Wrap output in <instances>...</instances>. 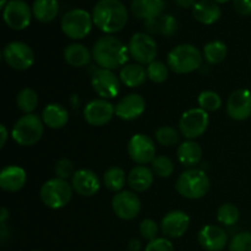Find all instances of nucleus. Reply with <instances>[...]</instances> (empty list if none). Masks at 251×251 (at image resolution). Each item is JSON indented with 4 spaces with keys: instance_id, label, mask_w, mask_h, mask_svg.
<instances>
[{
    "instance_id": "1",
    "label": "nucleus",
    "mask_w": 251,
    "mask_h": 251,
    "mask_svg": "<svg viewBox=\"0 0 251 251\" xmlns=\"http://www.w3.org/2000/svg\"><path fill=\"white\" fill-rule=\"evenodd\" d=\"M93 25L107 34L120 32L127 24V9L120 0H100L92 10Z\"/></svg>"
},
{
    "instance_id": "2",
    "label": "nucleus",
    "mask_w": 251,
    "mask_h": 251,
    "mask_svg": "<svg viewBox=\"0 0 251 251\" xmlns=\"http://www.w3.org/2000/svg\"><path fill=\"white\" fill-rule=\"evenodd\" d=\"M129 48L120 39L107 34L96 41L92 48V58L100 69L115 70L126 65Z\"/></svg>"
},
{
    "instance_id": "3",
    "label": "nucleus",
    "mask_w": 251,
    "mask_h": 251,
    "mask_svg": "<svg viewBox=\"0 0 251 251\" xmlns=\"http://www.w3.org/2000/svg\"><path fill=\"white\" fill-rule=\"evenodd\" d=\"M202 60V54L195 46L184 43L176 46L169 51L167 56V65L173 73L184 75L200 69Z\"/></svg>"
},
{
    "instance_id": "4",
    "label": "nucleus",
    "mask_w": 251,
    "mask_h": 251,
    "mask_svg": "<svg viewBox=\"0 0 251 251\" xmlns=\"http://www.w3.org/2000/svg\"><path fill=\"white\" fill-rule=\"evenodd\" d=\"M210 179L202 169L189 168L179 176L176 189L183 198L189 200H199L206 196L210 190Z\"/></svg>"
},
{
    "instance_id": "5",
    "label": "nucleus",
    "mask_w": 251,
    "mask_h": 251,
    "mask_svg": "<svg viewBox=\"0 0 251 251\" xmlns=\"http://www.w3.org/2000/svg\"><path fill=\"white\" fill-rule=\"evenodd\" d=\"M44 123L37 114H25L15 123L11 130V137L17 145L24 147L33 146L42 139Z\"/></svg>"
},
{
    "instance_id": "6",
    "label": "nucleus",
    "mask_w": 251,
    "mask_h": 251,
    "mask_svg": "<svg viewBox=\"0 0 251 251\" xmlns=\"http://www.w3.org/2000/svg\"><path fill=\"white\" fill-rule=\"evenodd\" d=\"M73 186L60 178L49 179L42 185L39 198L47 207L59 210L68 205L73 198Z\"/></svg>"
},
{
    "instance_id": "7",
    "label": "nucleus",
    "mask_w": 251,
    "mask_h": 251,
    "mask_svg": "<svg viewBox=\"0 0 251 251\" xmlns=\"http://www.w3.org/2000/svg\"><path fill=\"white\" fill-rule=\"evenodd\" d=\"M92 14L83 9L69 10L61 17L60 27L66 37L71 39H83L92 29Z\"/></svg>"
},
{
    "instance_id": "8",
    "label": "nucleus",
    "mask_w": 251,
    "mask_h": 251,
    "mask_svg": "<svg viewBox=\"0 0 251 251\" xmlns=\"http://www.w3.org/2000/svg\"><path fill=\"white\" fill-rule=\"evenodd\" d=\"M129 54L137 64L149 65L156 60L158 54V47L156 41L149 33L137 32L132 34L129 41Z\"/></svg>"
},
{
    "instance_id": "9",
    "label": "nucleus",
    "mask_w": 251,
    "mask_h": 251,
    "mask_svg": "<svg viewBox=\"0 0 251 251\" xmlns=\"http://www.w3.org/2000/svg\"><path fill=\"white\" fill-rule=\"evenodd\" d=\"M210 124L208 113L201 108L189 109L179 120V132L186 140H194L205 134Z\"/></svg>"
},
{
    "instance_id": "10",
    "label": "nucleus",
    "mask_w": 251,
    "mask_h": 251,
    "mask_svg": "<svg viewBox=\"0 0 251 251\" xmlns=\"http://www.w3.org/2000/svg\"><path fill=\"white\" fill-rule=\"evenodd\" d=\"M4 60L10 68L24 71L31 68L34 63V53L28 44L24 42H10L2 50Z\"/></svg>"
},
{
    "instance_id": "11",
    "label": "nucleus",
    "mask_w": 251,
    "mask_h": 251,
    "mask_svg": "<svg viewBox=\"0 0 251 251\" xmlns=\"http://www.w3.org/2000/svg\"><path fill=\"white\" fill-rule=\"evenodd\" d=\"M32 16V7H29L25 0H9L2 10V19L5 24L15 31H21L28 27Z\"/></svg>"
},
{
    "instance_id": "12",
    "label": "nucleus",
    "mask_w": 251,
    "mask_h": 251,
    "mask_svg": "<svg viewBox=\"0 0 251 251\" xmlns=\"http://www.w3.org/2000/svg\"><path fill=\"white\" fill-rule=\"evenodd\" d=\"M127 153L135 163L145 166L156 158V145L153 140L144 134H136L127 144Z\"/></svg>"
},
{
    "instance_id": "13",
    "label": "nucleus",
    "mask_w": 251,
    "mask_h": 251,
    "mask_svg": "<svg viewBox=\"0 0 251 251\" xmlns=\"http://www.w3.org/2000/svg\"><path fill=\"white\" fill-rule=\"evenodd\" d=\"M120 78L107 69H97L91 76L93 90L103 100L117 97L120 92Z\"/></svg>"
},
{
    "instance_id": "14",
    "label": "nucleus",
    "mask_w": 251,
    "mask_h": 251,
    "mask_svg": "<svg viewBox=\"0 0 251 251\" xmlns=\"http://www.w3.org/2000/svg\"><path fill=\"white\" fill-rule=\"evenodd\" d=\"M112 208L120 220L130 221L136 218L141 211V201L132 191H120L113 196Z\"/></svg>"
},
{
    "instance_id": "15",
    "label": "nucleus",
    "mask_w": 251,
    "mask_h": 251,
    "mask_svg": "<svg viewBox=\"0 0 251 251\" xmlns=\"http://www.w3.org/2000/svg\"><path fill=\"white\" fill-rule=\"evenodd\" d=\"M115 115V105L108 102V100H93L87 103L83 109V118L92 126L107 125Z\"/></svg>"
},
{
    "instance_id": "16",
    "label": "nucleus",
    "mask_w": 251,
    "mask_h": 251,
    "mask_svg": "<svg viewBox=\"0 0 251 251\" xmlns=\"http://www.w3.org/2000/svg\"><path fill=\"white\" fill-rule=\"evenodd\" d=\"M227 114L230 119L243 122L251 117V92L239 88L229 96L227 100Z\"/></svg>"
},
{
    "instance_id": "17",
    "label": "nucleus",
    "mask_w": 251,
    "mask_h": 251,
    "mask_svg": "<svg viewBox=\"0 0 251 251\" xmlns=\"http://www.w3.org/2000/svg\"><path fill=\"white\" fill-rule=\"evenodd\" d=\"M146 109V102L144 97L137 93H130V95L123 97L115 105V115L125 122H131L141 117Z\"/></svg>"
},
{
    "instance_id": "18",
    "label": "nucleus",
    "mask_w": 251,
    "mask_h": 251,
    "mask_svg": "<svg viewBox=\"0 0 251 251\" xmlns=\"http://www.w3.org/2000/svg\"><path fill=\"white\" fill-rule=\"evenodd\" d=\"M190 218L183 211H171L163 217L161 222V230L164 237L176 239L183 237L189 229Z\"/></svg>"
},
{
    "instance_id": "19",
    "label": "nucleus",
    "mask_w": 251,
    "mask_h": 251,
    "mask_svg": "<svg viewBox=\"0 0 251 251\" xmlns=\"http://www.w3.org/2000/svg\"><path fill=\"white\" fill-rule=\"evenodd\" d=\"M198 242L206 251H223L228 244V235L218 226H205L199 232Z\"/></svg>"
},
{
    "instance_id": "20",
    "label": "nucleus",
    "mask_w": 251,
    "mask_h": 251,
    "mask_svg": "<svg viewBox=\"0 0 251 251\" xmlns=\"http://www.w3.org/2000/svg\"><path fill=\"white\" fill-rule=\"evenodd\" d=\"M71 186L78 195L90 198L98 193L100 188V181L95 172L90 169H80V171H76L71 178Z\"/></svg>"
},
{
    "instance_id": "21",
    "label": "nucleus",
    "mask_w": 251,
    "mask_h": 251,
    "mask_svg": "<svg viewBox=\"0 0 251 251\" xmlns=\"http://www.w3.org/2000/svg\"><path fill=\"white\" fill-rule=\"evenodd\" d=\"M26 181V172L19 166H7L0 172V188L7 193H16L21 190Z\"/></svg>"
},
{
    "instance_id": "22",
    "label": "nucleus",
    "mask_w": 251,
    "mask_h": 251,
    "mask_svg": "<svg viewBox=\"0 0 251 251\" xmlns=\"http://www.w3.org/2000/svg\"><path fill=\"white\" fill-rule=\"evenodd\" d=\"M166 9L164 0H131V11L137 19L154 20L163 15Z\"/></svg>"
},
{
    "instance_id": "23",
    "label": "nucleus",
    "mask_w": 251,
    "mask_h": 251,
    "mask_svg": "<svg viewBox=\"0 0 251 251\" xmlns=\"http://www.w3.org/2000/svg\"><path fill=\"white\" fill-rule=\"evenodd\" d=\"M221 7L212 0H199L193 6V16L203 25H212L220 20Z\"/></svg>"
},
{
    "instance_id": "24",
    "label": "nucleus",
    "mask_w": 251,
    "mask_h": 251,
    "mask_svg": "<svg viewBox=\"0 0 251 251\" xmlns=\"http://www.w3.org/2000/svg\"><path fill=\"white\" fill-rule=\"evenodd\" d=\"M41 118L43 120L44 125H47L50 129H63L69 122V112L61 104L51 103V104L44 107Z\"/></svg>"
},
{
    "instance_id": "25",
    "label": "nucleus",
    "mask_w": 251,
    "mask_h": 251,
    "mask_svg": "<svg viewBox=\"0 0 251 251\" xmlns=\"http://www.w3.org/2000/svg\"><path fill=\"white\" fill-rule=\"evenodd\" d=\"M153 172L146 166H136L130 171L127 176V184L136 193H144L149 190L153 184Z\"/></svg>"
},
{
    "instance_id": "26",
    "label": "nucleus",
    "mask_w": 251,
    "mask_h": 251,
    "mask_svg": "<svg viewBox=\"0 0 251 251\" xmlns=\"http://www.w3.org/2000/svg\"><path fill=\"white\" fill-rule=\"evenodd\" d=\"M178 161L186 168H194L200 163L202 158V150L200 145L194 140H186L180 144L176 150Z\"/></svg>"
},
{
    "instance_id": "27",
    "label": "nucleus",
    "mask_w": 251,
    "mask_h": 251,
    "mask_svg": "<svg viewBox=\"0 0 251 251\" xmlns=\"http://www.w3.org/2000/svg\"><path fill=\"white\" fill-rule=\"evenodd\" d=\"M147 33H159L164 37H171L178 29V21L173 15L163 14L161 17L145 21Z\"/></svg>"
},
{
    "instance_id": "28",
    "label": "nucleus",
    "mask_w": 251,
    "mask_h": 251,
    "mask_svg": "<svg viewBox=\"0 0 251 251\" xmlns=\"http://www.w3.org/2000/svg\"><path fill=\"white\" fill-rule=\"evenodd\" d=\"M119 78L127 87H139L144 85L147 78V69L144 68L141 64H126L120 69Z\"/></svg>"
},
{
    "instance_id": "29",
    "label": "nucleus",
    "mask_w": 251,
    "mask_h": 251,
    "mask_svg": "<svg viewBox=\"0 0 251 251\" xmlns=\"http://www.w3.org/2000/svg\"><path fill=\"white\" fill-rule=\"evenodd\" d=\"M64 59L73 68H83L88 65L92 58V51L83 44L73 43L64 50Z\"/></svg>"
},
{
    "instance_id": "30",
    "label": "nucleus",
    "mask_w": 251,
    "mask_h": 251,
    "mask_svg": "<svg viewBox=\"0 0 251 251\" xmlns=\"http://www.w3.org/2000/svg\"><path fill=\"white\" fill-rule=\"evenodd\" d=\"M58 0H34L32 4V12H33L34 19L38 20L39 22H51L54 19H56L59 14Z\"/></svg>"
},
{
    "instance_id": "31",
    "label": "nucleus",
    "mask_w": 251,
    "mask_h": 251,
    "mask_svg": "<svg viewBox=\"0 0 251 251\" xmlns=\"http://www.w3.org/2000/svg\"><path fill=\"white\" fill-rule=\"evenodd\" d=\"M228 49L225 42L222 41H211L203 47L202 56L208 64L216 65L220 64L227 58Z\"/></svg>"
},
{
    "instance_id": "32",
    "label": "nucleus",
    "mask_w": 251,
    "mask_h": 251,
    "mask_svg": "<svg viewBox=\"0 0 251 251\" xmlns=\"http://www.w3.org/2000/svg\"><path fill=\"white\" fill-rule=\"evenodd\" d=\"M126 181V174L119 167H110L103 176V184L108 190L113 191V193H120Z\"/></svg>"
},
{
    "instance_id": "33",
    "label": "nucleus",
    "mask_w": 251,
    "mask_h": 251,
    "mask_svg": "<svg viewBox=\"0 0 251 251\" xmlns=\"http://www.w3.org/2000/svg\"><path fill=\"white\" fill-rule=\"evenodd\" d=\"M38 95L32 88H24L16 97L17 107L26 114H32V112L38 107Z\"/></svg>"
},
{
    "instance_id": "34",
    "label": "nucleus",
    "mask_w": 251,
    "mask_h": 251,
    "mask_svg": "<svg viewBox=\"0 0 251 251\" xmlns=\"http://www.w3.org/2000/svg\"><path fill=\"white\" fill-rule=\"evenodd\" d=\"M199 108L205 112H216L222 107V98L213 91H203L198 97Z\"/></svg>"
},
{
    "instance_id": "35",
    "label": "nucleus",
    "mask_w": 251,
    "mask_h": 251,
    "mask_svg": "<svg viewBox=\"0 0 251 251\" xmlns=\"http://www.w3.org/2000/svg\"><path fill=\"white\" fill-rule=\"evenodd\" d=\"M156 140L164 147L176 146L180 141V132L173 126H161L156 130Z\"/></svg>"
},
{
    "instance_id": "36",
    "label": "nucleus",
    "mask_w": 251,
    "mask_h": 251,
    "mask_svg": "<svg viewBox=\"0 0 251 251\" xmlns=\"http://www.w3.org/2000/svg\"><path fill=\"white\" fill-rule=\"evenodd\" d=\"M239 217V210L233 203H223L217 211V221L225 226H234Z\"/></svg>"
},
{
    "instance_id": "37",
    "label": "nucleus",
    "mask_w": 251,
    "mask_h": 251,
    "mask_svg": "<svg viewBox=\"0 0 251 251\" xmlns=\"http://www.w3.org/2000/svg\"><path fill=\"white\" fill-rule=\"evenodd\" d=\"M169 75V68L163 61L154 60L147 65V77L154 83H162L167 81Z\"/></svg>"
},
{
    "instance_id": "38",
    "label": "nucleus",
    "mask_w": 251,
    "mask_h": 251,
    "mask_svg": "<svg viewBox=\"0 0 251 251\" xmlns=\"http://www.w3.org/2000/svg\"><path fill=\"white\" fill-rule=\"evenodd\" d=\"M151 169L154 176L159 178H168L173 174L174 164L167 156H157L151 163Z\"/></svg>"
},
{
    "instance_id": "39",
    "label": "nucleus",
    "mask_w": 251,
    "mask_h": 251,
    "mask_svg": "<svg viewBox=\"0 0 251 251\" xmlns=\"http://www.w3.org/2000/svg\"><path fill=\"white\" fill-rule=\"evenodd\" d=\"M229 251H251V233L242 232L235 234L229 243Z\"/></svg>"
},
{
    "instance_id": "40",
    "label": "nucleus",
    "mask_w": 251,
    "mask_h": 251,
    "mask_svg": "<svg viewBox=\"0 0 251 251\" xmlns=\"http://www.w3.org/2000/svg\"><path fill=\"white\" fill-rule=\"evenodd\" d=\"M139 232L144 239L149 240V242H152V240L157 239V234H158V226H157V223L154 222L153 220L146 218V220H144L141 223H140Z\"/></svg>"
},
{
    "instance_id": "41",
    "label": "nucleus",
    "mask_w": 251,
    "mask_h": 251,
    "mask_svg": "<svg viewBox=\"0 0 251 251\" xmlns=\"http://www.w3.org/2000/svg\"><path fill=\"white\" fill-rule=\"evenodd\" d=\"M54 171H55L56 178L64 179V180L73 178V176L75 174V172H74V163L68 158L59 159L56 162Z\"/></svg>"
},
{
    "instance_id": "42",
    "label": "nucleus",
    "mask_w": 251,
    "mask_h": 251,
    "mask_svg": "<svg viewBox=\"0 0 251 251\" xmlns=\"http://www.w3.org/2000/svg\"><path fill=\"white\" fill-rule=\"evenodd\" d=\"M145 251H174L172 242L167 238H157V239L149 242Z\"/></svg>"
},
{
    "instance_id": "43",
    "label": "nucleus",
    "mask_w": 251,
    "mask_h": 251,
    "mask_svg": "<svg viewBox=\"0 0 251 251\" xmlns=\"http://www.w3.org/2000/svg\"><path fill=\"white\" fill-rule=\"evenodd\" d=\"M233 7L242 16L251 15V0H233Z\"/></svg>"
},
{
    "instance_id": "44",
    "label": "nucleus",
    "mask_w": 251,
    "mask_h": 251,
    "mask_svg": "<svg viewBox=\"0 0 251 251\" xmlns=\"http://www.w3.org/2000/svg\"><path fill=\"white\" fill-rule=\"evenodd\" d=\"M127 248H129V251H140L142 248V244L137 238H134V239H131L129 242Z\"/></svg>"
},
{
    "instance_id": "45",
    "label": "nucleus",
    "mask_w": 251,
    "mask_h": 251,
    "mask_svg": "<svg viewBox=\"0 0 251 251\" xmlns=\"http://www.w3.org/2000/svg\"><path fill=\"white\" fill-rule=\"evenodd\" d=\"M176 5L180 7H184V9H188V7H191L193 9V6L195 5V0H176Z\"/></svg>"
},
{
    "instance_id": "46",
    "label": "nucleus",
    "mask_w": 251,
    "mask_h": 251,
    "mask_svg": "<svg viewBox=\"0 0 251 251\" xmlns=\"http://www.w3.org/2000/svg\"><path fill=\"white\" fill-rule=\"evenodd\" d=\"M9 217H10V211L7 210L6 207H1V210H0V223H1V225H5Z\"/></svg>"
},
{
    "instance_id": "47",
    "label": "nucleus",
    "mask_w": 251,
    "mask_h": 251,
    "mask_svg": "<svg viewBox=\"0 0 251 251\" xmlns=\"http://www.w3.org/2000/svg\"><path fill=\"white\" fill-rule=\"evenodd\" d=\"M0 132H1V141H0V147H4L7 141V130L5 125H0Z\"/></svg>"
},
{
    "instance_id": "48",
    "label": "nucleus",
    "mask_w": 251,
    "mask_h": 251,
    "mask_svg": "<svg viewBox=\"0 0 251 251\" xmlns=\"http://www.w3.org/2000/svg\"><path fill=\"white\" fill-rule=\"evenodd\" d=\"M7 0H0V7H1V10H4V7L6 6V4H7Z\"/></svg>"
},
{
    "instance_id": "49",
    "label": "nucleus",
    "mask_w": 251,
    "mask_h": 251,
    "mask_svg": "<svg viewBox=\"0 0 251 251\" xmlns=\"http://www.w3.org/2000/svg\"><path fill=\"white\" fill-rule=\"evenodd\" d=\"M212 1L217 2V4H223V2H227L228 0H212Z\"/></svg>"
},
{
    "instance_id": "50",
    "label": "nucleus",
    "mask_w": 251,
    "mask_h": 251,
    "mask_svg": "<svg viewBox=\"0 0 251 251\" xmlns=\"http://www.w3.org/2000/svg\"><path fill=\"white\" fill-rule=\"evenodd\" d=\"M34 251H39V250H34Z\"/></svg>"
},
{
    "instance_id": "51",
    "label": "nucleus",
    "mask_w": 251,
    "mask_h": 251,
    "mask_svg": "<svg viewBox=\"0 0 251 251\" xmlns=\"http://www.w3.org/2000/svg\"><path fill=\"white\" fill-rule=\"evenodd\" d=\"M223 251H225V250H223ZM228 251H229V250H228Z\"/></svg>"
}]
</instances>
